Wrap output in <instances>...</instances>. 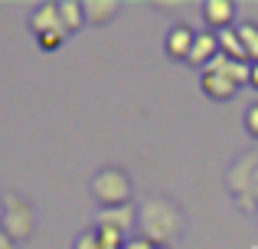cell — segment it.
Listing matches in <instances>:
<instances>
[{
	"label": "cell",
	"mask_w": 258,
	"mask_h": 249,
	"mask_svg": "<svg viewBox=\"0 0 258 249\" xmlns=\"http://www.w3.org/2000/svg\"><path fill=\"white\" fill-rule=\"evenodd\" d=\"M226 187L245 213L258 210V151L239 158L226 174Z\"/></svg>",
	"instance_id": "obj_2"
},
{
	"label": "cell",
	"mask_w": 258,
	"mask_h": 249,
	"mask_svg": "<svg viewBox=\"0 0 258 249\" xmlns=\"http://www.w3.org/2000/svg\"><path fill=\"white\" fill-rule=\"evenodd\" d=\"M0 220H4V200H0Z\"/></svg>",
	"instance_id": "obj_22"
},
{
	"label": "cell",
	"mask_w": 258,
	"mask_h": 249,
	"mask_svg": "<svg viewBox=\"0 0 258 249\" xmlns=\"http://www.w3.org/2000/svg\"><path fill=\"white\" fill-rule=\"evenodd\" d=\"M17 246H20V243H13V239L4 233V226H0V249H17Z\"/></svg>",
	"instance_id": "obj_20"
},
{
	"label": "cell",
	"mask_w": 258,
	"mask_h": 249,
	"mask_svg": "<svg viewBox=\"0 0 258 249\" xmlns=\"http://www.w3.org/2000/svg\"><path fill=\"white\" fill-rule=\"evenodd\" d=\"M235 13H239L235 0H206V4H203V20H206V26L213 33L229 30L232 20H235Z\"/></svg>",
	"instance_id": "obj_9"
},
{
	"label": "cell",
	"mask_w": 258,
	"mask_h": 249,
	"mask_svg": "<svg viewBox=\"0 0 258 249\" xmlns=\"http://www.w3.org/2000/svg\"><path fill=\"white\" fill-rule=\"evenodd\" d=\"M30 30H33V36H43V33H62V36H69L66 26H62V17H59V4H39V7H33Z\"/></svg>",
	"instance_id": "obj_8"
},
{
	"label": "cell",
	"mask_w": 258,
	"mask_h": 249,
	"mask_svg": "<svg viewBox=\"0 0 258 249\" xmlns=\"http://www.w3.org/2000/svg\"><path fill=\"white\" fill-rule=\"evenodd\" d=\"M216 36H219V53H222V56H229V59H242V63H248L245 43H242V36H239V26L219 30Z\"/></svg>",
	"instance_id": "obj_12"
},
{
	"label": "cell",
	"mask_w": 258,
	"mask_h": 249,
	"mask_svg": "<svg viewBox=\"0 0 258 249\" xmlns=\"http://www.w3.org/2000/svg\"><path fill=\"white\" fill-rule=\"evenodd\" d=\"M200 89H203V95L213 98V102H229V98H235V92H239L242 85H239V82H232L226 72L203 69V76H200Z\"/></svg>",
	"instance_id": "obj_6"
},
{
	"label": "cell",
	"mask_w": 258,
	"mask_h": 249,
	"mask_svg": "<svg viewBox=\"0 0 258 249\" xmlns=\"http://www.w3.org/2000/svg\"><path fill=\"white\" fill-rule=\"evenodd\" d=\"M0 200H4V220H0L4 233L13 243L30 239L33 230H36V210H33L20 193H7V197H0Z\"/></svg>",
	"instance_id": "obj_4"
},
{
	"label": "cell",
	"mask_w": 258,
	"mask_h": 249,
	"mask_svg": "<svg viewBox=\"0 0 258 249\" xmlns=\"http://www.w3.org/2000/svg\"><path fill=\"white\" fill-rule=\"evenodd\" d=\"M118 10H121L118 0H85V20H88L92 26L111 23V20L118 17Z\"/></svg>",
	"instance_id": "obj_11"
},
{
	"label": "cell",
	"mask_w": 258,
	"mask_h": 249,
	"mask_svg": "<svg viewBox=\"0 0 258 249\" xmlns=\"http://www.w3.org/2000/svg\"><path fill=\"white\" fill-rule=\"evenodd\" d=\"M193 43H196V30H193V26H186V23H176V26H170V33H167L164 49H167V56H170V59H176V63H189Z\"/></svg>",
	"instance_id": "obj_7"
},
{
	"label": "cell",
	"mask_w": 258,
	"mask_h": 249,
	"mask_svg": "<svg viewBox=\"0 0 258 249\" xmlns=\"http://www.w3.org/2000/svg\"><path fill=\"white\" fill-rule=\"evenodd\" d=\"M245 131H248V134H252V138L258 141V102L245 109Z\"/></svg>",
	"instance_id": "obj_18"
},
{
	"label": "cell",
	"mask_w": 258,
	"mask_h": 249,
	"mask_svg": "<svg viewBox=\"0 0 258 249\" xmlns=\"http://www.w3.org/2000/svg\"><path fill=\"white\" fill-rule=\"evenodd\" d=\"M124 249H160V246H157V243H151L147 236H141V233H134V236L127 239V246H124Z\"/></svg>",
	"instance_id": "obj_19"
},
{
	"label": "cell",
	"mask_w": 258,
	"mask_h": 249,
	"mask_svg": "<svg viewBox=\"0 0 258 249\" xmlns=\"http://www.w3.org/2000/svg\"><path fill=\"white\" fill-rule=\"evenodd\" d=\"M183 230V210L170 197H151L138 207V233L151 243L167 246L170 239L180 236Z\"/></svg>",
	"instance_id": "obj_1"
},
{
	"label": "cell",
	"mask_w": 258,
	"mask_h": 249,
	"mask_svg": "<svg viewBox=\"0 0 258 249\" xmlns=\"http://www.w3.org/2000/svg\"><path fill=\"white\" fill-rule=\"evenodd\" d=\"M95 233H98V246L101 249H124L127 239H131V236H124V233H118V230H108V226H95Z\"/></svg>",
	"instance_id": "obj_15"
},
{
	"label": "cell",
	"mask_w": 258,
	"mask_h": 249,
	"mask_svg": "<svg viewBox=\"0 0 258 249\" xmlns=\"http://www.w3.org/2000/svg\"><path fill=\"white\" fill-rule=\"evenodd\" d=\"M88 190L98 200V207H121V204H131L134 184H131L124 167H101L88 180Z\"/></svg>",
	"instance_id": "obj_3"
},
{
	"label": "cell",
	"mask_w": 258,
	"mask_h": 249,
	"mask_svg": "<svg viewBox=\"0 0 258 249\" xmlns=\"http://www.w3.org/2000/svg\"><path fill=\"white\" fill-rule=\"evenodd\" d=\"M160 249H170V246H160Z\"/></svg>",
	"instance_id": "obj_23"
},
{
	"label": "cell",
	"mask_w": 258,
	"mask_h": 249,
	"mask_svg": "<svg viewBox=\"0 0 258 249\" xmlns=\"http://www.w3.org/2000/svg\"><path fill=\"white\" fill-rule=\"evenodd\" d=\"M239 36H242V43H245L248 63H258V23H252V20L239 23Z\"/></svg>",
	"instance_id": "obj_14"
},
{
	"label": "cell",
	"mask_w": 258,
	"mask_h": 249,
	"mask_svg": "<svg viewBox=\"0 0 258 249\" xmlns=\"http://www.w3.org/2000/svg\"><path fill=\"white\" fill-rule=\"evenodd\" d=\"M36 43H39V49L52 53V49H59V46L66 43V36L62 33H43V36H36Z\"/></svg>",
	"instance_id": "obj_17"
},
{
	"label": "cell",
	"mask_w": 258,
	"mask_h": 249,
	"mask_svg": "<svg viewBox=\"0 0 258 249\" xmlns=\"http://www.w3.org/2000/svg\"><path fill=\"white\" fill-rule=\"evenodd\" d=\"M95 226H108V230H118L124 236H134V230H138V207H134V200L121 207H98Z\"/></svg>",
	"instance_id": "obj_5"
},
{
	"label": "cell",
	"mask_w": 258,
	"mask_h": 249,
	"mask_svg": "<svg viewBox=\"0 0 258 249\" xmlns=\"http://www.w3.org/2000/svg\"><path fill=\"white\" fill-rule=\"evenodd\" d=\"M59 17H62V26L66 33H76L82 30V23H88L85 20V4H79V0H59Z\"/></svg>",
	"instance_id": "obj_13"
},
{
	"label": "cell",
	"mask_w": 258,
	"mask_h": 249,
	"mask_svg": "<svg viewBox=\"0 0 258 249\" xmlns=\"http://www.w3.org/2000/svg\"><path fill=\"white\" fill-rule=\"evenodd\" d=\"M216 56H219V36H216L213 30H196V43H193V53H189V66L206 69Z\"/></svg>",
	"instance_id": "obj_10"
},
{
	"label": "cell",
	"mask_w": 258,
	"mask_h": 249,
	"mask_svg": "<svg viewBox=\"0 0 258 249\" xmlns=\"http://www.w3.org/2000/svg\"><path fill=\"white\" fill-rule=\"evenodd\" d=\"M248 85L258 89V63H252V76H248Z\"/></svg>",
	"instance_id": "obj_21"
},
{
	"label": "cell",
	"mask_w": 258,
	"mask_h": 249,
	"mask_svg": "<svg viewBox=\"0 0 258 249\" xmlns=\"http://www.w3.org/2000/svg\"><path fill=\"white\" fill-rule=\"evenodd\" d=\"M72 249H101L98 246V233H95V226L92 230H82L76 239H72Z\"/></svg>",
	"instance_id": "obj_16"
}]
</instances>
